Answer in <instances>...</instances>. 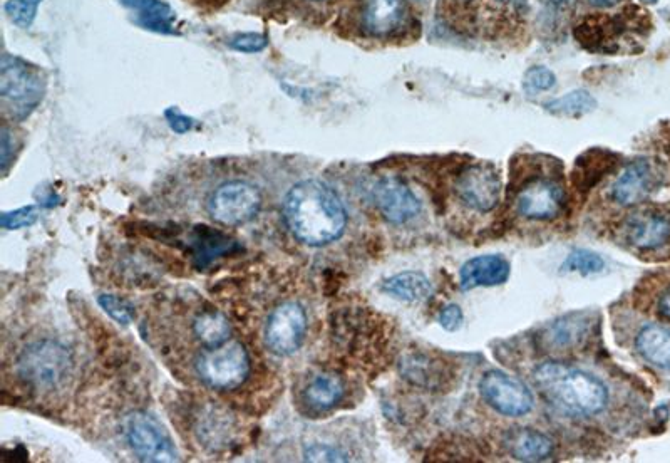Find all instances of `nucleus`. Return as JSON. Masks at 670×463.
Returning a JSON list of instances; mask_svg holds the SVG:
<instances>
[{
  "label": "nucleus",
  "instance_id": "f03ea898",
  "mask_svg": "<svg viewBox=\"0 0 670 463\" xmlns=\"http://www.w3.org/2000/svg\"><path fill=\"white\" fill-rule=\"evenodd\" d=\"M533 381L550 405L570 417L597 415L609 401V391L602 381L558 361L538 366Z\"/></svg>",
  "mask_w": 670,
  "mask_h": 463
},
{
  "label": "nucleus",
  "instance_id": "4468645a",
  "mask_svg": "<svg viewBox=\"0 0 670 463\" xmlns=\"http://www.w3.org/2000/svg\"><path fill=\"white\" fill-rule=\"evenodd\" d=\"M404 19L406 0H362L361 27L367 36H391Z\"/></svg>",
  "mask_w": 670,
  "mask_h": 463
},
{
  "label": "nucleus",
  "instance_id": "7c9ffc66",
  "mask_svg": "<svg viewBox=\"0 0 670 463\" xmlns=\"http://www.w3.org/2000/svg\"><path fill=\"white\" fill-rule=\"evenodd\" d=\"M557 83V78L555 74L550 71L548 68H543V66H535V68H530L526 71L525 74V86L530 89V91H548L552 89Z\"/></svg>",
  "mask_w": 670,
  "mask_h": 463
},
{
  "label": "nucleus",
  "instance_id": "ea45409f",
  "mask_svg": "<svg viewBox=\"0 0 670 463\" xmlns=\"http://www.w3.org/2000/svg\"><path fill=\"white\" fill-rule=\"evenodd\" d=\"M645 2H657V0H645Z\"/></svg>",
  "mask_w": 670,
  "mask_h": 463
},
{
  "label": "nucleus",
  "instance_id": "1a4fd4ad",
  "mask_svg": "<svg viewBox=\"0 0 670 463\" xmlns=\"http://www.w3.org/2000/svg\"><path fill=\"white\" fill-rule=\"evenodd\" d=\"M483 400L505 417H523L533 408V395L523 381L503 371H488L480 381Z\"/></svg>",
  "mask_w": 670,
  "mask_h": 463
},
{
  "label": "nucleus",
  "instance_id": "5701e85b",
  "mask_svg": "<svg viewBox=\"0 0 670 463\" xmlns=\"http://www.w3.org/2000/svg\"><path fill=\"white\" fill-rule=\"evenodd\" d=\"M191 249H193L196 266L203 267L220 255L228 254V252L237 249V244L218 230L198 227L195 230V235H193V240H191Z\"/></svg>",
  "mask_w": 670,
  "mask_h": 463
},
{
  "label": "nucleus",
  "instance_id": "aec40b11",
  "mask_svg": "<svg viewBox=\"0 0 670 463\" xmlns=\"http://www.w3.org/2000/svg\"><path fill=\"white\" fill-rule=\"evenodd\" d=\"M637 351L650 365L670 371V329L659 324L645 326L637 336Z\"/></svg>",
  "mask_w": 670,
  "mask_h": 463
},
{
  "label": "nucleus",
  "instance_id": "9b49d317",
  "mask_svg": "<svg viewBox=\"0 0 670 463\" xmlns=\"http://www.w3.org/2000/svg\"><path fill=\"white\" fill-rule=\"evenodd\" d=\"M372 197L382 217L389 224H408L421 214L419 198L401 178H381L372 188Z\"/></svg>",
  "mask_w": 670,
  "mask_h": 463
},
{
  "label": "nucleus",
  "instance_id": "cd10ccee",
  "mask_svg": "<svg viewBox=\"0 0 670 463\" xmlns=\"http://www.w3.org/2000/svg\"><path fill=\"white\" fill-rule=\"evenodd\" d=\"M570 318L560 319L557 323L553 324L550 331L547 333V338L550 339V343L555 344V346H568L572 344L573 341H577L578 336L582 333V323L580 319Z\"/></svg>",
  "mask_w": 670,
  "mask_h": 463
},
{
  "label": "nucleus",
  "instance_id": "0eeeda50",
  "mask_svg": "<svg viewBox=\"0 0 670 463\" xmlns=\"http://www.w3.org/2000/svg\"><path fill=\"white\" fill-rule=\"evenodd\" d=\"M262 207V195L252 183L233 180L223 183L208 200V214L218 224L238 227L252 222Z\"/></svg>",
  "mask_w": 670,
  "mask_h": 463
},
{
  "label": "nucleus",
  "instance_id": "412c9836",
  "mask_svg": "<svg viewBox=\"0 0 670 463\" xmlns=\"http://www.w3.org/2000/svg\"><path fill=\"white\" fill-rule=\"evenodd\" d=\"M191 331L198 339V343L205 349L218 348L230 341L232 326L228 323L227 316L213 309L201 311L191 324Z\"/></svg>",
  "mask_w": 670,
  "mask_h": 463
},
{
  "label": "nucleus",
  "instance_id": "2f4dec72",
  "mask_svg": "<svg viewBox=\"0 0 670 463\" xmlns=\"http://www.w3.org/2000/svg\"><path fill=\"white\" fill-rule=\"evenodd\" d=\"M305 460H310V462H346L349 458H347L346 453L337 450V448L314 443L305 450Z\"/></svg>",
  "mask_w": 670,
  "mask_h": 463
},
{
  "label": "nucleus",
  "instance_id": "bb28decb",
  "mask_svg": "<svg viewBox=\"0 0 670 463\" xmlns=\"http://www.w3.org/2000/svg\"><path fill=\"white\" fill-rule=\"evenodd\" d=\"M42 0H9L6 4V12L16 26L21 29H29L37 16V7L41 6Z\"/></svg>",
  "mask_w": 670,
  "mask_h": 463
},
{
  "label": "nucleus",
  "instance_id": "72a5a7b5",
  "mask_svg": "<svg viewBox=\"0 0 670 463\" xmlns=\"http://www.w3.org/2000/svg\"><path fill=\"white\" fill-rule=\"evenodd\" d=\"M464 321V314L461 311V307L458 304H449V306L443 307V311L439 313V324L441 328L446 329V331H458L461 328V324Z\"/></svg>",
  "mask_w": 670,
  "mask_h": 463
},
{
  "label": "nucleus",
  "instance_id": "7ed1b4c3",
  "mask_svg": "<svg viewBox=\"0 0 670 463\" xmlns=\"http://www.w3.org/2000/svg\"><path fill=\"white\" fill-rule=\"evenodd\" d=\"M17 376L24 385L39 393L64 390L73 378V353L52 339L27 344L16 363Z\"/></svg>",
  "mask_w": 670,
  "mask_h": 463
},
{
  "label": "nucleus",
  "instance_id": "423d86ee",
  "mask_svg": "<svg viewBox=\"0 0 670 463\" xmlns=\"http://www.w3.org/2000/svg\"><path fill=\"white\" fill-rule=\"evenodd\" d=\"M123 435L134 455L143 462H176L175 443L155 417L145 411L129 413L123 420Z\"/></svg>",
  "mask_w": 670,
  "mask_h": 463
},
{
  "label": "nucleus",
  "instance_id": "f8f14e48",
  "mask_svg": "<svg viewBox=\"0 0 670 463\" xmlns=\"http://www.w3.org/2000/svg\"><path fill=\"white\" fill-rule=\"evenodd\" d=\"M660 177L654 163L647 160L630 163L610 188V197L622 207L644 202L659 187Z\"/></svg>",
  "mask_w": 670,
  "mask_h": 463
},
{
  "label": "nucleus",
  "instance_id": "473e14b6",
  "mask_svg": "<svg viewBox=\"0 0 670 463\" xmlns=\"http://www.w3.org/2000/svg\"><path fill=\"white\" fill-rule=\"evenodd\" d=\"M36 222V207L29 205V207H22V209L12 212V214L2 215L0 224L4 229L16 230L26 225H31Z\"/></svg>",
  "mask_w": 670,
  "mask_h": 463
},
{
  "label": "nucleus",
  "instance_id": "b1692460",
  "mask_svg": "<svg viewBox=\"0 0 670 463\" xmlns=\"http://www.w3.org/2000/svg\"><path fill=\"white\" fill-rule=\"evenodd\" d=\"M597 101L592 94L585 91V89H577L572 93L565 94L562 98L552 99L545 103V110L555 116H577L587 115L590 111L595 110Z\"/></svg>",
  "mask_w": 670,
  "mask_h": 463
},
{
  "label": "nucleus",
  "instance_id": "58836bf2",
  "mask_svg": "<svg viewBox=\"0 0 670 463\" xmlns=\"http://www.w3.org/2000/svg\"><path fill=\"white\" fill-rule=\"evenodd\" d=\"M307 2H325V0H307Z\"/></svg>",
  "mask_w": 670,
  "mask_h": 463
},
{
  "label": "nucleus",
  "instance_id": "2eb2a0df",
  "mask_svg": "<svg viewBox=\"0 0 670 463\" xmlns=\"http://www.w3.org/2000/svg\"><path fill=\"white\" fill-rule=\"evenodd\" d=\"M511 266L501 255H480L469 259L459 271V286L463 291L476 287H495L510 279Z\"/></svg>",
  "mask_w": 670,
  "mask_h": 463
},
{
  "label": "nucleus",
  "instance_id": "4be33fe9",
  "mask_svg": "<svg viewBox=\"0 0 670 463\" xmlns=\"http://www.w3.org/2000/svg\"><path fill=\"white\" fill-rule=\"evenodd\" d=\"M382 291L404 302H421L428 299L433 286L421 272H401L382 282Z\"/></svg>",
  "mask_w": 670,
  "mask_h": 463
},
{
  "label": "nucleus",
  "instance_id": "a211bd4d",
  "mask_svg": "<svg viewBox=\"0 0 670 463\" xmlns=\"http://www.w3.org/2000/svg\"><path fill=\"white\" fill-rule=\"evenodd\" d=\"M630 244L644 250L659 249L670 242V219L660 214L637 215L627 227Z\"/></svg>",
  "mask_w": 670,
  "mask_h": 463
},
{
  "label": "nucleus",
  "instance_id": "4c0bfd02",
  "mask_svg": "<svg viewBox=\"0 0 670 463\" xmlns=\"http://www.w3.org/2000/svg\"><path fill=\"white\" fill-rule=\"evenodd\" d=\"M550 2H553V4H567L570 0H550Z\"/></svg>",
  "mask_w": 670,
  "mask_h": 463
},
{
  "label": "nucleus",
  "instance_id": "f3484780",
  "mask_svg": "<svg viewBox=\"0 0 670 463\" xmlns=\"http://www.w3.org/2000/svg\"><path fill=\"white\" fill-rule=\"evenodd\" d=\"M511 455L521 462H543L552 457V438L533 428H515L505 438Z\"/></svg>",
  "mask_w": 670,
  "mask_h": 463
},
{
  "label": "nucleus",
  "instance_id": "c85d7f7f",
  "mask_svg": "<svg viewBox=\"0 0 670 463\" xmlns=\"http://www.w3.org/2000/svg\"><path fill=\"white\" fill-rule=\"evenodd\" d=\"M99 306L103 307L104 313L108 314L109 318H113L116 323L129 324L134 319V307L124 299L111 296V294H103L98 297Z\"/></svg>",
  "mask_w": 670,
  "mask_h": 463
},
{
  "label": "nucleus",
  "instance_id": "6e6552de",
  "mask_svg": "<svg viewBox=\"0 0 670 463\" xmlns=\"http://www.w3.org/2000/svg\"><path fill=\"white\" fill-rule=\"evenodd\" d=\"M307 336V314L299 302L289 301L268 314L263 341L270 353L280 358L297 353Z\"/></svg>",
  "mask_w": 670,
  "mask_h": 463
},
{
  "label": "nucleus",
  "instance_id": "393cba45",
  "mask_svg": "<svg viewBox=\"0 0 670 463\" xmlns=\"http://www.w3.org/2000/svg\"><path fill=\"white\" fill-rule=\"evenodd\" d=\"M402 375L413 381L416 385L431 388L439 378V373L434 368L433 361L424 356H413L402 363Z\"/></svg>",
  "mask_w": 670,
  "mask_h": 463
},
{
  "label": "nucleus",
  "instance_id": "ddd939ff",
  "mask_svg": "<svg viewBox=\"0 0 670 463\" xmlns=\"http://www.w3.org/2000/svg\"><path fill=\"white\" fill-rule=\"evenodd\" d=\"M563 203L565 193L560 185L550 180H535L518 193L516 209L526 219L550 220L562 212Z\"/></svg>",
  "mask_w": 670,
  "mask_h": 463
},
{
  "label": "nucleus",
  "instance_id": "a878e982",
  "mask_svg": "<svg viewBox=\"0 0 670 463\" xmlns=\"http://www.w3.org/2000/svg\"><path fill=\"white\" fill-rule=\"evenodd\" d=\"M603 267H605V262L600 255L595 254L592 250L578 249L573 250L572 254L565 259L562 272H577L580 276H590V274L602 272Z\"/></svg>",
  "mask_w": 670,
  "mask_h": 463
},
{
  "label": "nucleus",
  "instance_id": "20e7f679",
  "mask_svg": "<svg viewBox=\"0 0 670 463\" xmlns=\"http://www.w3.org/2000/svg\"><path fill=\"white\" fill-rule=\"evenodd\" d=\"M195 371L203 385L218 391L237 390L250 376V356L240 341L213 349H203L195 361Z\"/></svg>",
  "mask_w": 670,
  "mask_h": 463
},
{
  "label": "nucleus",
  "instance_id": "6ab92c4d",
  "mask_svg": "<svg viewBox=\"0 0 670 463\" xmlns=\"http://www.w3.org/2000/svg\"><path fill=\"white\" fill-rule=\"evenodd\" d=\"M121 4L134 11L136 22L148 31L160 34L175 32V12L163 0H121Z\"/></svg>",
  "mask_w": 670,
  "mask_h": 463
},
{
  "label": "nucleus",
  "instance_id": "e433bc0d",
  "mask_svg": "<svg viewBox=\"0 0 670 463\" xmlns=\"http://www.w3.org/2000/svg\"><path fill=\"white\" fill-rule=\"evenodd\" d=\"M592 6L602 7V9H610L620 4V0H588Z\"/></svg>",
  "mask_w": 670,
  "mask_h": 463
},
{
  "label": "nucleus",
  "instance_id": "c9c22d12",
  "mask_svg": "<svg viewBox=\"0 0 670 463\" xmlns=\"http://www.w3.org/2000/svg\"><path fill=\"white\" fill-rule=\"evenodd\" d=\"M659 313L665 319H670V291L665 292L664 296L660 297Z\"/></svg>",
  "mask_w": 670,
  "mask_h": 463
},
{
  "label": "nucleus",
  "instance_id": "f704fd0d",
  "mask_svg": "<svg viewBox=\"0 0 670 463\" xmlns=\"http://www.w3.org/2000/svg\"><path fill=\"white\" fill-rule=\"evenodd\" d=\"M165 116L171 130L178 133V135L188 133V131L193 130V126H195V120H193V118H188V116L183 115V113L176 110V108L166 110Z\"/></svg>",
  "mask_w": 670,
  "mask_h": 463
},
{
  "label": "nucleus",
  "instance_id": "c756f323",
  "mask_svg": "<svg viewBox=\"0 0 670 463\" xmlns=\"http://www.w3.org/2000/svg\"><path fill=\"white\" fill-rule=\"evenodd\" d=\"M268 39L262 34H255V32H245V34H238L228 41V46L232 47L233 51L243 54H255L263 51L267 47Z\"/></svg>",
  "mask_w": 670,
  "mask_h": 463
},
{
  "label": "nucleus",
  "instance_id": "39448f33",
  "mask_svg": "<svg viewBox=\"0 0 670 463\" xmlns=\"http://www.w3.org/2000/svg\"><path fill=\"white\" fill-rule=\"evenodd\" d=\"M44 94L41 74L17 56L4 54L0 61V96L12 108V118L24 120L36 110Z\"/></svg>",
  "mask_w": 670,
  "mask_h": 463
},
{
  "label": "nucleus",
  "instance_id": "f257e3e1",
  "mask_svg": "<svg viewBox=\"0 0 670 463\" xmlns=\"http://www.w3.org/2000/svg\"><path fill=\"white\" fill-rule=\"evenodd\" d=\"M284 220L299 242L322 247L344 235L347 212L334 188L310 178L295 183L285 195Z\"/></svg>",
  "mask_w": 670,
  "mask_h": 463
},
{
  "label": "nucleus",
  "instance_id": "9d476101",
  "mask_svg": "<svg viewBox=\"0 0 670 463\" xmlns=\"http://www.w3.org/2000/svg\"><path fill=\"white\" fill-rule=\"evenodd\" d=\"M459 200L476 212H491L500 203L501 177L490 165H475L464 170L456 182Z\"/></svg>",
  "mask_w": 670,
  "mask_h": 463
},
{
  "label": "nucleus",
  "instance_id": "dca6fc26",
  "mask_svg": "<svg viewBox=\"0 0 670 463\" xmlns=\"http://www.w3.org/2000/svg\"><path fill=\"white\" fill-rule=\"evenodd\" d=\"M344 395H346V385L341 376L335 373H319L307 381L302 391V400L310 411L322 413V411L332 410L334 406L339 405Z\"/></svg>",
  "mask_w": 670,
  "mask_h": 463
}]
</instances>
